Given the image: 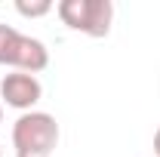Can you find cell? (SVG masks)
<instances>
[{
	"mask_svg": "<svg viewBox=\"0 0 160 157\" xmlns=\"http://www.w3.org/2000/svg\"><path fill=\"white\" fill-rule=\"evenodd\" d=\"M59 145V123L46 111H28L12 123L16 157H49Z\"/></svg>",
	"mask_w": 160,
	"mask_h": 157,
	"instance_id": "cell-1",
	"label": "cell"
},
{
	"mask_svg": "<svg viewBox=\"0 0 160 157\" xmlns=\"http://www.w3.org/2000/svg\"><path fill=\"white\" fill-rule=\"evenodd\" d=\"M6 65L12 71H25V74H37L49 65V49L46 43L37 37H28V34H16V40L9 43V53H6Z\"/></svg>",
	"mask_w": 160,
	"mask_h": 157,
	"instance_id": "cell-2",
	"label": "cell"
},
{
	"mask_svg": "<svg viewBox=\"0 0 160 157\" xmlns=\"http://www.w3.org/2000/svg\"><path fill=\"white\" fill-rule=\"evenodd\" d=\"M43 96V86L34 74H25V71H12L0 80V99L9 105V108H19V111H31Z\"/></svg>",
	"mask_w": 160,
	"mask_h": 157,
	"instance_id": "cell-3",
	"label": "cell"
},
{
	"mask_svg": "<svg viewBox=\"0 0 160 157\" xmlns=\"http://www.w3.org/2000/svg\"><path fill=\"white\" fill-rule=\"evenodd\" d=\"M114 22V3L111 0H89V19H86V31L89 37H105L111 31Z\"/></svg>",
	"mask_w": 160,
	"mask_h": 157,
	"instance_id": "cell-4",
	"label": "cell"
},
{
	"mask_svg": "<svg viewBox=\"0 0 160 157\" xmlns=\"http://www.w3.org/2000/svg\"><path fill=\"white\" fill-rule=\"evenodd\" d=\"M59 19L71 28V31H86V19H89V0H62L56 6Z\"/></svg>",
	"mask_w": 160,
	"mask_h": 157,
	"instance_id": "cell-5",
	"label": "cell"
},
{
	"mask_svg": "<svg viewBox=\"0 0 160 157\" xmlns=\"http://www.w3.org/2000/svg\"><path fill=\"white\" fill-rule=\"evenodd\" d=\"M16 9H19V16H25V19H40V16L52 13V3H49V0H37V3L19 0V3H16Z\"/></svg>",
	"mask_w": 160,
	"mask_h": 157,
	"instance_id": "cell-6",
	"label": "cell"
},
{
	"mask_svg": "<svg viewBox=\"0 0 160 157\" xmlns=\"http://www.w3.org/2000/svg\"><path fill=\"white\" fill-rule=\"evenodd\" d=\"M16 34H19V31H16L12 25H3V22H0V65H6V53H9V43L16 40Z\"/></svg>",
	"mask_w": 160,
	"mask_h": 157,
	"instance_id": "cell-7",
	"label": "cell"
},
{
	"mask_svg": "<svg viewBox=\"0 0 160 157\" xmlns=\"http://www.w3.org/2000/svg\"><path fill=\"white\" fill-rule=\"evenodd\" d=\"M154 157H160V129L154 133Z\"/></svg>",
	"mask_w": 160,
	"mask_h": 157,
	"instance_id": "cell-8",
	"label": "cell"
},
{
	"mask_svg": "<svg viewBox=\"0 0 160 157\" xmlns=\"http://www.w3.org/2000/svg\"><path fill=\"white\" fill-rule=\"evenodd\" d=\"M0 120H3V105H0Z\"/></svg>",
	"mask_w": 160,
	"mask_h": 157,
	"instance_id": "cell-9",
	"label": "cell"
},
{
	"mask_svg": "<svg viewBox=\"0 0 160 157\" xmlns=\"http://www.w3.org/2000/svg\"><path fill=\"white\" fill-rule=\"evenodd\" d=\"M0 157H3V148H0Z\"/></svg>",
	"mask_w": 160,
	"mask_h": 157,
	"instance_id": "cell-10",
	"label": "cell"
}]
</instances>
